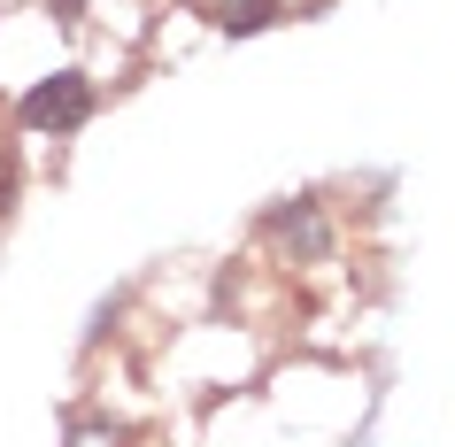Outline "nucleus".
I'll list each match as a JSON object with an SVG mask.
<instances>
[{
	"label": "nucleus",
	"instance_id": "nucleus-1",
	"mask_svg": "<svg viewBox=\"0 0 455 447\" xmlns=\"http://www.w3.org/2000/svg\"><path fill=\"white\" fill-rule=\"evenodd\" d=\"M93 116V77L85 70H54V77H39L24 100H16V124L24 132H77V124Z\"/></svg>",
	"mask_w": 455,
	"mask_h": 447
},
{
	"label": "nucleus",
	"instance_id": "nucleus-2",
	"mask_svg": "<svg viewBox=\"0 0 455 447\" xmlns=\"http://www.w3.org/2000/svg\"><path fill=\"white\" fill-rule=\"evenodd\" d=\"M263 232L278 239V247H293L301 262L332 255V232H324V209H316V201H278V209L263 216Z\"/></svg>",
	"mask_w": 455,
	"mask_h": 447
},
{
	"label": "nucleus",
	"instance_id": "nucleus-3",
	"mask_svg": "<svg viewBox=\"0 0 455 447\" xmlns=\"http://www.w3.org/2000/svg\"><path fill=\"white\" fill-rule=\"evenodd\" d=\"M209 24L232 31V39H247V31L278 24V0H209Z\"/></svg>",
	"mask_w": 455,
	"mask_h": 447
},
{
	"label": "nucleus",
	"instance_id": "nucleus-4",
	"mask_svg": "<svg viewBox=\"0 0 455 447\" xmlns=\"http://www.w3.org/2000/svg\"><path fill=\"white\" fill-rule=\"evenodd\" d=\"M16 209V155H8V147H0V216Z\"/></svg>",
	"mask_w": 455,
	"mask_h": 447
},
{
	"label": "nucleus",
	"instance_id": "nucleus-5",
	"mask_svg": "<svg viewBox=\"0 0 455 447\" xmlns=\"http://www.w3.org/2000/svg\"><path fill=\"white\" fill-rule=\"evenodd\" d=\"M54 8V24H85V0H47Z\"/></svg>",
	"mask_w": 455,
	"mask_h": 447
}]
</instances>
